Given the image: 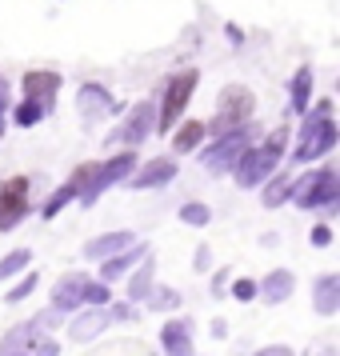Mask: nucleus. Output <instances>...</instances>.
<instances>
[{
	"instance_id": "nucleus-16",
	"label": "nucleus",
	"mask_w": 340,
	"mask_h": 356,
	"mask_svg": "<svg viewBox=\"0 0 340 356\" xmlns=\"http://www.w3.org/2000/svg\"><path fill=\"white\" fill-rule=\"evenodd\" d=\"M132 244H136L132 232H108V236H97V241L84 244V260H108V257H116V252L132 248Z\"/></svg>"
},
{
	"instance_id": "nucleus-1",
	"label": "nucleus",
	"mask_w": 340,
	"mask_h": 356,
	"mask_svg": "<svg viewBox=\"0 0 340 356\" xmlns=\"http://www.w3.org/2000/svg\"><path fill=\"white\" fill-rule=\"evenodd\" d=\"M337 148V124H332V100H316L305 113V124H300V145L292 148V161L308 164L321 161L324 152Z\"/></svg>"
},
{
	"instance_id": "nucleus-22",
	"label": "nucleus",
	"mask_w": 340,
	"mask_h": 356,
	"mask_svg": "<svg viewBox=\"0 0 340 356\" xmlns=\"http://www.w3.org/2000/svg\"><path fill=\"white\" fill-rule=\"evenodd\" d=\"M292 196V180L284 172H273V177L264 180V209H276V204H284Z\"/></svg>"
},
{
	"instance_id": "nucleus-5",
	"label": "nucleus",
	"mask_w": 340,
	"mask_h": 356,
	"mask_svg": "<svg viewBox=\"0 0 340 356\" xmlns=\"http://www.w3.org/2000/svg\"><path fill=\"white\" fill-rule=\"evenodd\" d=\"M136 168V152H116L113 161H104V164H92V177L84 180V188H81V204L88 209V204H97V196L104 193V188H113V184H120V180H129V172Z\"/></svg>"
},
{
	"instance_id": "nucleus-9",
	"label": "nucleus",
	"mask_w": 340,
	"mask_h": 356,
	"mask_svg": "<svg viewBox=\"0 0 340 356\" xmlns=\"http://www.w3.org/2000/svg\"><path fill=\"white\" fill-rule=\"evenodd\" d=\"M24 200H29V180L24 177H13L0 184V232H8L24 220V212H29Z\"/></svg>"
},
{
	"instance_id": "nucleus-3",
	"label": "nucleus",
	"mask_w": 340,
	"mask_h": 356,
	"mask_svg": "<svg viewBox=\"0 0 340 356\" xmlns=\"http://www.w3.org/2000/svg\"><path fill=\"white\" fill-rule=\"evenodd\" d=\"M292 204H300V209H324L328 216L340 209V177L337 168H316V172H308L300 184H292Z\"/></svg>"
},
{
	"instance_id": "nucleus-33",
	"label": "nucleus",
	"mask_w": 340,
	"mask_h": 356,
	"mask_svg": "<svg viewBox=\"0 0 340 356\" xmlns=\"http://www.w3.org/2000/svg\"><path fill=\"white\" fill-rule=\"evenodd\" d=\"M108 321H132V305H116V308H108Z\"/></svg>"
},
{
	"instance_id": "nucleus-29",
	"label": "nucleus",
	"mask_w": 340,
	"mask_h": 356,
	"mask_svg": "<svg viewBox=\"0 0 340 356\" xmlns=\"http://www.w3.org/2000/svg\"><path fill=\"white\" fill-rule=\"evenodd\" d=\"M81 300H84L88 308H100L104 300H108V284H100V280H88V284H84V296H81Z\"/></svg>"
},
{
	"instance_id": "nucleus-2",
	"label": "nucleus",
	"mask_w": 340,
	"mask_h": 356,
	"mask_svg": "<svg viewBox=\"0 0 340 356\" xmlns=\"http://www.w3.org/2000/svg\"><path fill=\"white\" fill-rule=\"evenodd\" d=\"M252 108H257V97H252L244 84H228L225 92H220V100H216V113H212V120L204 124V132L228 136V132L244 129V124L252 120Z\"/></svg>"
},
{
	"instance_id": "nucleus-35",
	"label": "nucleus",
	"mask_w": 340,
	"mask_h": 356,
	"mask_svg": "<svg viewBox=\"0 0 340 356\" xmlns=\"http://www.w3.org/2000/svg\"><path fill=\"white\" fill-rule=\"evenodd\" d=\"M60 348H56V340H36V356H56Z\"/></svg>"
},
{
	"instance_id": "nucleus-21",
	"label": "nucleus",
	"mask_w": 340,
	"mask_h": 356,
	"mask_svg": "<svg viewBox=\"0 0 340 356\" xmlns=\"http://www.w3.org/2000/svg\"><path fill=\"white\" fill-rule=\"evenodd\" d=\"M200 140H204V124H200V120H184V124L172 132V148H177V152H196Z\"/></svg>"
},
{
	"instance_id": "nucleus-20",
	"label": "nucleus",
	"mask_w": 340,
	"mask_h": 356,
	"mask_svg": "<svg viewBox=\"0 0 340 356\" xmlns=\"http://www.w3.org/2000/svg\"><path fill=\"white\" fill-rule=\"evenodd\" d=\"M312 81H316V76H312V68H300V72H296V76H292V88H289V97H292V113H300L305 116L308 113V100H312Z\"/></svg>"
},
{
	"instance_id": "nucleus-36",
	"label": "nucleus",
	"mask_w": 340,
	"mask_h": 356,
	"mask_svg": "<svg viewBox=\"0 0 340 356\" xmlns=\"http://www.w3.org/2000/svg\"><path fill=\"white\" fill-rule=\"evenodd\" d=\"M196 268H209V248H204V244L196 248Z\"/></svg>"
},
{
	"instance_id": "nucleus-7",
	"label": "nucleus",
	"mask_w": 340,
	"mask_h": 356,
	"mask_svg": "<svg viewBox=\"0 0 340 356\" xmlns=\"http://www.w3.org/2000/svg\"><path fill=\"white\" fill-rule=\"evenodd\" d=\"M248 140H252V124H244V129L228 132V136H216V140H212V145L200 152V164L209 168L212 177H216V172H228V168L241 161L248 148H252Z\"/></svg>"
},
{
	"instance_id": "nucleus-34",
	"label": "nucleus",
	"mask_w": 340,
	"mask_h": 356,
	"mask_svg": "<svg viewBox=\"0 0 340 356\" xmlns=\"http://www.w3.org/2000/svg\"><path fill=\"white\" fill-rule=\"evenodd\" d=\"M257 356H292V348L289 344H268V348H260Z\"/></svg>"
},
{
	"instance_id": "nucleus-6",
	"label": "nucleus",
	"mask_w": 340,
	"mask_h": 356,
	"mask_svg": "<svg viewBox=\"0 0 340 356\" xmlns=\"http://www.w3.org/2000/svg\"><path fill=\"white\" fill-rule=\"evenodd\" d=\"M152 132H156V104H152V100H140V104H132V108H129V116L116 124L113 136H108L104 145H113V148L124 145L132 152L136 145H145Z\"/></svg>"
},
{
	"instance_id": "nucleus-24",
	"label": "nucleus",
	"mask_w": 340,
	"mask_h": 356,
	"mask_svg": "<svg viewBox=\"0 0 340 356\" xmlns=\"http://www.w3.org/2000/svg\"><path fill=\"white\" fill-rule=\"evenodd\" d=\"M68 200H76V184H72V180H65V184H60V188H56V193H52L49 200H44L40 216H44V220H52V216H56V212L65 209Z\"/></svg>"
},
{
	"instance_id": "nucleus-28",
	"label": "nucleus",
	"mask_w": 340,
	"mask_h": 356,
	"mask_svg": "<svg viewBox=\"0 0 340 356\" xmlns=\"http://www.w3.org/2000/svg\"><path fill=\"white\" fill-rule=\"evenodd\" d=\"M40 120H44V108L33 104V100H20V108H17V124L20 129H33V124H40Z\"/></svg>"
},
{
	"instance_id": "nucleus-8",
	"label": "nucleus",
	"mask_w": 340,
	"mask_h": 356,
	"mask_svg": "<svg viewBox=\"0 0 340 356\" xmlns=\"http://www.w3.org/2000/svg\"><path fill=\"white\" fill-rule=\"evenodd\" d=\"M280 148H268V145H260V148H248L241 161L232 164V172H236V184L241 188H260L264 180L273 177L276 168H280Z\"/></svg>"
},
{
	"instance_id": "nucleus-4",
	"label": "nucleus",
	"mask_w": 340,
	"mask_h": 356,
	"mask_svg": "<svg viewBox=\"0 0 340 356\" xmlns=\"http://www.w3.org/2000/svg\"><path fill=\"white\" fill-rule=\"evenodd\" d=\"M196 81H200L196 68H184V72H177V76L168 81L164 100L156 104V132H172L180 124V113L188 108V100H193V92H196Z\"/></svg>"
},
{
	"instance_id": "nucleus-18",
	"label": "nucleus",
	"mask_w": 340,
	"mask_h": 356,
	"mask_svg": "<svg viewBox=\"0 0 340 356\" xmlns=\"http://www.w3.org/2000/svg\"><path fill=\"white\" fill-rule=\"evenodd\" d=\"M292 289H296V276H292L289 268H273V273H268V276L257 284V292H264V300H273V305L289 300Z\"/></svg>"
},
{
	"instance_id": "nucleus-37",
	"label": "nucleus",
	"mask_w": 340,
	"mask_h": 356,
	"mask_svg": "<svg viewBox=\"0 0 340 356\" xmlns=\"http://www.w3.org/2000/svg\"><path fill=\"white\" fill-rule=\"evenodd\" d=\"M0 136H4V120H0Z\"/></svg>"
},
{
	"instance_id": "nucleus-27",
	"label": "nucleus",
	"mask_w": 340,
	"mask_h": 356,
	"mask_svg": "<svg viewBox=\"0 0 340 356\" xmlns=\"http://www.w3.org/2000/svg\"><path fill=\"white\" fill-rule=\"evenodd\" d=\"M148 308H161V312H172V308H180V292L172 289H148Z\"/></svg>"
},
{
	"instance_id": "nucleus-32",
	"label": "nucleus",
	"mask_w": 340,
	"mask_h": 356,
	"mask_svg": "<svg viewBox=\"0 0 340 356\" xmlns=\"http://www.w3.org/2000/svg\"><path fill=\"white\" fill-rule=\"evenodd\" d=\"M312 244H316V248H328V244H332V228L316 225V228H312Z\"/></svg>"
},
{
	"instance_id": "nucleus-12",
	"label": "nucleus",
	"mask_w": 340,
	"mask_h": 356,
	"mask_svg": "<svg viewBox=\"0 0 340 356\" xmlns=\"http://www.w3.org/2000/svg\"><path fill=\"white\" fill-rule=\"evenodd\" d=\"M172 177H177V161H172V156H156V161H148L136 177H129V184L132 188H164Z\"/></svg>"
},
{
	"instance_id": "nucleus-15",
	"label": "nucleus",
	"mask_w": 340,
	"mask_h": 356,
	"mask_svg": "<svg viewBox=\"0 0 340 356\" xmlns=\"http://www.w3.org/2000/svg\"><path fill=\"white\" fill-rule=\"evenodd\" d=\"M84 284H88V280H84L81 273L65 276V280L52 289V312H72V308H81V305H84V300H81V296H84Z\"/></svg>"
},
{
	"instance_id": "nucleus-17",
	"label": "nucleus",
	"mask_w": 340,
	"mask_h": 356,
	"mask_svg": "<svg viewBox=\"0 0 340 356\" xmlns=\"http://www.w3.org/2000/svg\"><path fill=\"white\" fill-rule=\"evenodd\" d=\"M161 340L168 356H193V328H188V321H168L161 328Z\"/></svg>"
},
{
	"instance_id": "nucleus-38",
	"label": "nucleus",
	"mask_w": 340,
	"mask_h": 356,
	"mask_svg": "<svg viewBox=\"0 0 340 356\" xmlns=\"http://www.w3.org/2000/svg\"><path fill=\"white\" fill-rule=\"evenodd\" d=\"M20 356H24V353H20Z\"/></svg>"
},
{
	"instance_id": "nucleus-30",
	"label": "nucleus",
	"mask_w": 340,
	"mask_h": 356,
	"mask_svg": "<svg viewBox=\"0 0 340 356\" xmlns=\"http://www.w3.org/2000/svg\"><path fill=\"white\" fill-rule=\"evenodd\" d=\"M252 296H257V280H248V276H244V280H232V300H252Z\"/></svg>"
},
{
	"instance_id": "nucleus-13",
	"label": "nucleus",
	"mask_w": 340,
	"mask_h": 356,
	"mask_svg": "<svg viewBox=\"0 0 340 356\" xmlns=\"http://www.w3.org/2000/svg\"><path fill=\"white\" fill-rule=\"evenodd\" d=\"M145 257H148V248H145V244H132V248H124V252L108 257L104 264H100V284H113V280H120V276L129 273L132 264H140Z\"/></svg>"
},
{
	"instance_id": "nucleus-31",
	"label": "nucleus",
	"mask_w": 340,
	"mask_h": 356,
	"mask_svg": "<svg viewBox=\"0 0 340 356\" xmlns=\"http://www.w3.org/2000/svg\"><path fill=\"white\" fill-rule=\"evenodd\" d=\"M33 289H36V276L29 273V276H24V280H20V284H17V289H13V292H8V296H4V300H8V305H20V300H24V296H29V292H33Z\"/></svg>"
},
{
	"instance_id": "nucleus-26",
	"label": "nucleus",
	"mask_w": 340,
	"mask_h": 356,
	"mask_svg": "<svg viewBox=\"0 0 340 356\" xmlns=\"http://www.w3.org/2000/svg\"><path fill=\"white\" fill-rule=\"evenodd\" d=\"M180 220H184V225H193V228H204L212 220V212H209V204L188 200V204H180Z\"/></svg>"
},
{
	"instance_id": "nucleus-23",
	"label": "nucleus",
	"mask_w": 340,
	"mask_h": 356,
	"mask_svg": "<svg viewBox=\"0 0 340 356\" xmlns=\"http://www.w3.org/2000/svg\"><path fill=\"white\" fill-rule=\"evenodd\" d=\"M152 284H156V280H152V252H148V257L140 260V268H136V276L129 280V300H145Z\"/></svg>"
},
{
	"instance_id": "nucleus-25",
	"label": "nucleus",
	"mask_w": 340,
	"mask_h": 356,
	"mask_svg": "<svg viewBox=\"0 0 340 356\" xmlns=\"http://www.w3.org/2000/svg\"><path fill=\"white\" fill-rule=\"evenodd\" d=\"M29 260H33V252H29V248H13L8 257H0V280H13V276H20V268H29Z\"/></svg>"
},
{
	"instance_id": "nucleus-14",
	"label": "nucleus",
	"mask_w": 340,
	"mask_h": 356,
	"mask_svg": "<svg viewBox=\"0 0 340 356\" xmlns=\"http://www.w3.org/2000/svg\"><path fill=\"white\" fill-rule=\"evenodd\" d=\"M108 308H84L81 316L72 321V328H68V337L76 340V344H84V340H92V337H100L104 328H108Z\"/></svg>"
},
{
	"instance_id": "nucleus-10",
	"label": "nucleus",
	"mask_w": 340,
	"mask_h": 356,
	"mask_svg": "<svg viewBox=\"0 0 340 356\" xmlns=\"http://www.w3.org/2000/svg\"><path fill=\"white\" fill-rule=\"evenodd\" d=\"M76 108H81V120L84 124H97L104 116L116 113V100L108 88H100V84H81V92H76Z\"/></svg>"
},
{
	"instance_id": "nucleus-19",
	"label": "nucleus",
	"mask_w": 340,
	"mask_h": 356,
	"mask_svg": "<svg viewBox=\"0 0 340 356\" xmlns=\"http://www.w3.org/2000/svg\"><path fill=\"white\" fill-rule=\"evenodd\" d=\"M316 312L321 316H332L340 308V276L337 273H324V276H316Z\"/></svg>"
},
{
	"instance_id": "nucleus-11",
	"label": "nucleus",
	"mask_w": 340,
	"mask_h": 356,
	"mask_svg": "<svg viewBox=\"0 0 340 356\" xmlns=\"http://www.w3.org/2000/svg\"><path fill=\"white\" fill-rule=\"evenodd\" d=\"M56 92H60V76H56V72H44V68H36V72H29V76H24V100L40 104L44 113L52 108Z\"/></svg>"
}]
</instances>
